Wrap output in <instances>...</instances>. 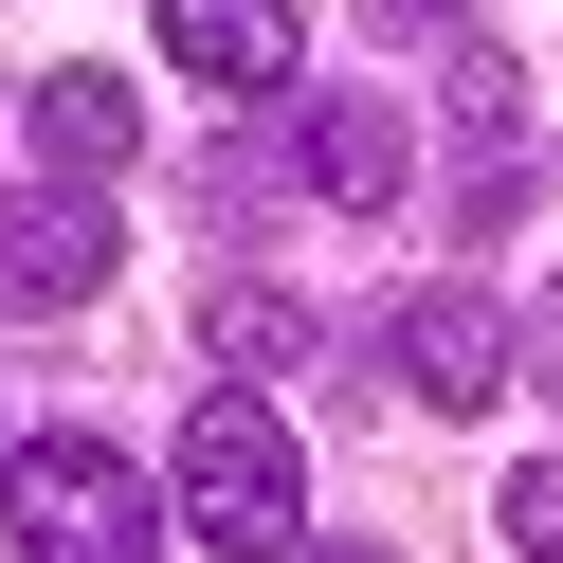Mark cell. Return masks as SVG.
<instances>
[{
	"label": "cell",
	"mask_w": 563,
	"mask_h": 563,
	"mask_svg": "<svg viewBox=\"0 0 563 563\" xmlns=\"http://www.w3.org/2000/svg\"><path fill=\"white\" fill-rule=\"evenodd\" d=\"M183 527H200L219 563H291V545H309V454H291L273 400H200V418H183Z\"/></svg>",
	"instance_id": "6da1fadb"
},
{
	"label": "cell",
	"mask_w": 563,
	"mask_h": 563,
	"mask_svg": "<svg viewBox=\"0 0 563 563\" xmlns=\"http://www.w3.org/2000/svg\"><path fill=\"white\" fill-rule=\"evenodd\" d=\"M0 527H19V563H146V473L110 437H19L0 454Z\"/></svg>",
	"instance_id": "7a4b0ae2"
},
{
	"label": "cell",
	"mask_w": 563,
	"mask_h": 563,
	"mask_svg": "<svg viewBox=\"0 0 563 563\" xmlns=\"http://www.w3.org/2000/svg\"><path fill=\"white\" fill-rule=\"evenodd\" d=\"M164 74L219 91V110H255V91L309 74V37H291V0H164Z\"/></svg>",
	"instance_id": "3957f363"
},
{
	"label": "cell",
	"mask_w": 563,
	"mask_h": 563,
	"mask_svg": "<svg viewBox=\"0 0 563 563\" xmlns=\"http://www.w3.org/2000/svg\"><path fill=\"white\" fill-rule=\"evenodd\" d=\"M509 345H527V328L473 291V273H437V291L400 309V364H418V400H437V418H490V400H509Z\"/></svg>",
	"instance_id": "277c9868"
},
{
	"label": "cell",
	"mask_w": 563,
	"mask_h": 563,
	"mask_svg": "<svg viewBox=\"0 0 563 563\" xmlns=\"http://www.w3.org/2000/svg\"><path fill=\"white\" fill-rule=\"evenodd\" d=\"M0 291H19V309H91V291H110V200H91V183L0 200Z\"/></svg>",
	"instance_id": "5b68a950"
},
{
	"label": "cell",
	"mask_w": 563,
	"mask_h": 563,
	"mask_svg": "<svg viewBox=\"0 0 563 563\" xmlns=\"http://www.w3.org/2000/svg\"><path fill=\"white\" fill-rule=\"evenodd\" d=\"M400 110H382V91H309V183L345 200V219H400Z\"/></svg>",
	"instance_id": "8992f818"
},
{
	"label": "cell",
	"mask_w": 563,
	"mask_h": 563,
	"mask_svg": "<svg viewBox=\"0 0 563 563\" xmlns=\"http://www.w3.org/2000/svg\"><path fill=\"white\" fill-rule=\"evenodd\" d=\"M200 364H309V291H273V273H236V291H200Z\"/></svg>",
	"instance_id": "52a82bcc"
},
{
	"label": "cell",
	"mask_w": 563,
	"mask_h": 563,
	"mask_svg": "<svg viewBox=\"0 0 563 563\" xmlns=\"http://www.w3.org/2000/svg\"><path fill=\"white\" fill-rule=\"evenodd\" d=\"M37 146H55V183L128 164V74H37Z\"/></svg>",
	"instance_id": "ba28073f"
},
{
	"label": "cell",
	"mask_w": 563,
	"mask_h": 563,
	"mask_svg": "<svg viewBox=\"0 0 563 563\" xmlns=\"http://www.w3.org/2000/svg\"><path fill=\"white\" fill-rule=\"evenodd\" d=\"M454 128H473V146H509V128H527V91H509V55H454Z\"/></svg>",
	"instance_id": "9c48e42d"
},
{
	"label": "cell",
	"mask_w": 563,
	"mask_h": 563,
	"mask_svg": "<svg viewBox=\"0 0 563 563\" xmlns=\"http://www.w3.org/2000/svg\"><path fill=\"white\" fill-rule=\"evenodd\" d=\"M509 545L563 563V454H527V473H509Z\"/></svg>",
	"instance_id": "30bf717a"
},
{
	"label": "cell",
	"mask_w": 563,
	"mask_h": 563,
	"mask_svg": "<svg viewBox=\"0 0 563 563\" xmlns=\"http://www.w3.org/2000/svg\"><path fill=\"white\" fill-rule=\"evenodd\" d=\"M527 382H545V400H563V291L527 309Z\"/></svg>",
	"instance_id": "8fae6325"
},
{
	"label": "cell",
	"mask_w": 563,
	"mask_h": 563,
	"mask_svg": "<svg viewBox=\"0 0 563 563\" xmlns=\"http://www.w3.org/2000/svg\"><path fill=\"white\" fill-rule=\"evenodd\" d=\"M382 37H454V0H382Z\"/></svg>",
	"instance_id": "7c38bea8"
},
{
	"label": "cell",
	"mask_w": 563,
	"mask_h": 563,
	"mask_svg": "<svg viewBox=\"0 0 563 563\" xmlns=\"http://www.w3.org/2000/svg\"><path fill=\"white\" fill-rule=\"evenodd\" d=\"M328 563H364V545H328Z\"/></svg>",
	"instance_id": "4fadbf2b"
}]
</instances>
